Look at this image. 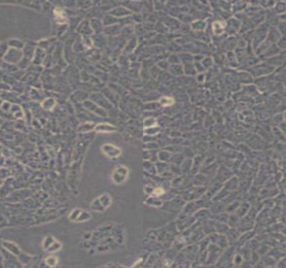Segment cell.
<instances>
[{"instance_id": "6da1fadb", "label": "cell", "mask_w": 286, "mask_h": 268, "mask_svg": "<svg viewBox=\"0 0 286 268\" xmlns=\"http://www.w3.org/2000/svg\"><path fill=\"white\" fill-rule=\"evenodd\" d=\"M45 263L49 267H55L58 264V258L55 255H50L45 259Z\"/></svg>"}]
</instances>
